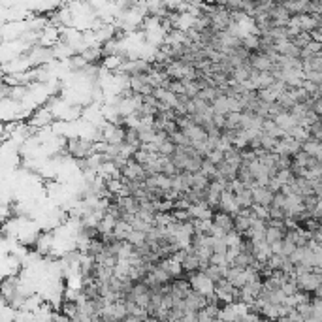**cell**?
<instances>
[{"label": "cell", "instance_id": "1", "mask_svg": "<svg viewBox=\"0 0 322 322\" xmlns=\"http://www.w3.org/2000/svg\"><path fill=\"white\" fill-rule=\"evenodd\" d=\"M192 284V290H196L198 294H202V296H213L215 294V288H217V284L213 283L211 279L204 273V271H196V273H192L187 277Z\"/></svg>", "mask_w": 322, "mask_h": 322}, {"label": "cell", "instance_id": "2", "mask_svg": "<svg viewBox=\"0 0 322 322\" xmlns=\"http://www.w3.org/2000/svg\"><path fill=\"white\" fill-rule=\"evenodd\" d=\"M121 179L126 181V183H145L147 181V173H145V168L142 164H138L132 158L121 170Z\"/></svg>", "mask_w": 322, "mask_h": 322}, {"label": "cell", "instance_id": "3", "mask_svg": "<svg viewBox=\"0 0 322 322\" xmlns=\"http://www.w3.org/2000/svg\"><path fill=\"white\" fill-rule=\"evenodd\" d=\"M217 211L230 213L232 217H236L237 213L241 211V207H239V204H237L236 194H234V192H230V190H226V192H222V194H220L219 209H217Z\"/></svg>", "mask_w": 322, "mask_h": 322}, {"label": "cell", "instance_id": "4", "mask_svg": "<svg viewBox=\"0 0 322 322\" xmlns=\"http://www.w3.org/2000/svg\"><path fill=\"white\" fill-rule=\"evenodd\" d=\"M205 307H207V299H205V296L198 294L196 290H192L185 298V311L187 313H200Z\"/></svg>", "mask_w": 322, "mask_h": 322}, {"label": "cell", "instance_id": "5", "mask_svg": "<svg viewBox=\"0 0 322 322\" xmlns=\"http://www.w3.org/2000/svg\"><path fill=\"white\" fill-rule=\"evenodd\" d=\"M213 224H215V226H219L220 230H224L226 234H230V232H236V219H234L230 213L215 211Z\"/></svg>", "mask_w": 322, "mask_h": 322}, {"label": "cell", "instance_id": "6", "mask_svg": "<svg viewBox=\"0 0 322 322\" xmlns=\"http://www.w3.org/2000/svg\"><path fill=\"white\" fill-rule=\"evenodd\" d=\"M79 55L85 59L87 64H96V66H98V61L104 59V49L102 46H91V48L83 49Z\"/></svg>", "mask_w": 322, "mask_h": 322}, {"label": "cell", "instance_id": "7", "mask_svg": "<svg viewBox=\"0 0 322 322\" xmlns=\"http://www.w3.org/2000/svg\"><path fill=\"white\" fill-rule=\"evenodd\" d=\"M241 44H243V48L247 49V51H251V53L260 51V36H256V34L243 36V38H241Z\"/></svg>", "mask_w": 322, "mask_h": 322}, {"label": "cell", "instance_id": "8", "mask_svg": "<svg viewBox=\"0 0 322 322\" xmlns=\"http://www.w3.org/2000/svg\"><path fill=\"white\" fill-rule=\"evenodd\" d=\"M224 157H226V153L224 151H220V149H213L207 157H205V160H209L211 164H215V166H219V164H222L224 162Z\"/></svg>", "mask_w": 322, "mask_h": 322}, {"label": "cell", "instance_id": "9", "mask_svg": "<svg viewBox=\"0 0 322 322\" xmlns=\"http://www.w3.org/2000/svg\"><path fill=\"white\" fill-rule=\"evenodd\" d=\"M228 252V245L224 239H215L213 241V254H226Z\"/></svg>", "mask_w": 322, "mask_h": 322}, {"label": "cell", "instance_id": "10", "mask_svg": "<svg viewBox=\"0 0 322 322\" xmlns=\"http://www.w3.org/2000/svg\"><path fill=\"white\" fill-rule=\"evenodd\" d=\"M96 322H102V320H100V318H98V320H96Z\"/></svg>", "mask_w": 322, "mask_h": 322}]
</instances>
